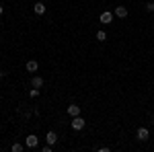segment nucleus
<instances>
[{"instance_id": "obj_11", "label": "nucleus", "mask_w": 154, "mask_h": 152, "mask_svg": "<svg viewBox=\"0 0 154 152\" xmlns=\"http://www.w3.org/2000/svg\"><path fill=\"white\" fill-rule=\"evenodd\" d=\"M97 39H99V41H105V39H107L105 31H99V33H97Z\"/></svg>"}, {"instance_id": "obj_8", "label": "nucleus", "mask_w": 154, "mask_h": 152, "mask_svg": "<svg viewBox=\"0 0 154 152\" xmlns=\"http://www.w3.org/2000/svg\"><path fill=\"white\" fill-rule=\"evenodd\" d=\"M37 68H39V64H37L35 60H31V62H27V70H29V72H35Z\"/></svg>"}, {"instance_id": "obj_2", "label": "nucleus", "mask_w": 154, "mask_h": 152, "mask_svg": "<svg viewBox=\"0 0 154 152\" xmlns=\"http://www.w3.org/2000/svg\"><path fill=\"white\" fill-rule=\"evenodd\" d=\"M148 138H150V132H148L146 128H140V129H138V140H140V142H146Z\"/></svg>"}, {"instance_id": "obj_13", "label": "nucleus", "mask_w": 154, "mask_h": 152, "mask_svg": "<svg viewBox=\"0 0 154 152\" xmlns=\"http://www.w3.org/2000/svg\"><path fill=\"white\" fill-rule=\"evenodd\" d=\"M146 11H150V12L154 11V2H148V4H146Z\"/></svg>"}, {"instance_id": "obj_12", "label": "nucleus", "mask_w": 154, "mask_h": 152, "mask_svg": "<svg viewBox=\"0 0 154 152\" xmlns=\"http://www.w3.org/2000/svg\"><path fill=\"white\" fill-rule=\"evenodd\" d=\"M21 150H23L21 144H12V152H21Z\"/></svg>"}, {"instance_id": "obj_15", "label": "nucleus", "mask_w": 154, "mask_h": 152, "mask_svg": "<svg viewBox=\"0 0 154 152\" xmlns=\"http://www.w3.org/2000/svg\"><path fill=\"white\" fill-rule=\"evenodd\" d=\"M0 14H2V4H0Z\"/></svg>"}, {"instance_id": "obj_5", "label": "nucleus", "mask_w": 154, "mask_h": 152, "mask_svg": "<svg viewBox=\"0 0 154 152\" xmlns=\"http://www.w3.org/2000/svg\"><path fill=\"white\" fill-rule=\"evenodd\" d=\"M68 115H70V117L80 115V107H78V105H70V107H68Z\"/></svg>"}, {"instance_id": "obj_7", "label": "nucleus", "mask_w": 154, "mask_h": 152, "mask_svg": "<svg viewBox=\"0 0 154 152\" xmlns=\"http://www.w3.org/2000/svg\"><path fill=\"white\" fill-rule=\"evenodd\" d=\"M31 84H33L35 88H41V86H43V78H41V76H35V78L31 80Z\"/></svg>"}, {"instance_id": "obj_9", "label": "nucleus", "mask_w": 154, "mask_h": 152, "mask_svg": "<svg viewBox=\"0 0 154 152\" xmlns=\"http://www.w3.org/2000/svg\"><path fill=\"white\" fill-rule=\"evenodd\" d=\"M33 11H35L37 14H43V12H45V4H41V2H37L35 6H33Z\"/></svg>"}, {"instance_id": "obj_14", "label": "nucleus", "mask_w": 154, "mask_h": 152, "mask_svg": "<svg viewBox=\"0 0 154 152\" xmlns=\"http://www.w3.org/2000/svg\"><path fill=\"white\" fill-rule=\"evenodd\" d=\"M29 95H31V97H37V95H39V91H37V88H31V91H29Z\"/></svg>"}, {"instance_id": "obj_3", "label": "nucleus", "mask_w": 154, "mask_h": 152, "mask_svg": "<svg viewBox=\"0 0 154 152\" xmlns=\"http://www.w3.org/2000/svg\"><path fill=\"white\" fill-rule=\"evenodd\" d=\"M99 19H101V23H111V21H113V12H109V11H105L103 12V14H101V17H99Z\"/></svg>"}, {"instance_id": "obj_6", "label": "nucleus", "mask_w": 154, "mask_h": 152, "mask_svg": "<svg viewBox=\"0 0 154 152\" xmlns=\"http://www.w3.org/2000/svg\"><path fill=\"white\" fill-rule=\"evenodd\" d=\"M115 14H117L119 19H125V17H128V8H125V6H117V8H115Z\"/></svg>"}, {"instance_id": "obj_4", "label": "nucleus", "mask_w": 154, "mask_h": 152, "mask_svg": "<svg viewBox=\"0 0 154 152\" xmlns=\"http://www.w3.org/2000/svg\"><path fill=\"white\" fill-rule=\"evenodd\" d=\"M37 144H39L37 136H33V134H31V136H27V146H29V148H35Z\"/></svg>"}, {"instance_id": "obj_1", "label": "nucleus", "mask_w": 154, "mask_h": 152, "mask_svg": "<svg viewBox=\"0 0 154 152\" xmlns=\"http://www.w3.org/2000/svg\"><path fill=\"white\" fill-rule=\"evenodd\" d=\"M72 128H74V129H82V128H84V119H82L80 115L72 117Z\"/></svg>"}, {"instance_id": "obj_10", "label": "nucleus", "mask_w": 154, "mask_h": 152, "mask_svg": "<svg viewBox=\"0 0 154 152\" xmlns=\"http://www.w3.org/2000/svg\"><path fill=\"white\" fill-rule=\"evenodd\" d=\"M56 140H58L56 132H49V134H48V144H56Z\"/></svg>"}]
</instances>
